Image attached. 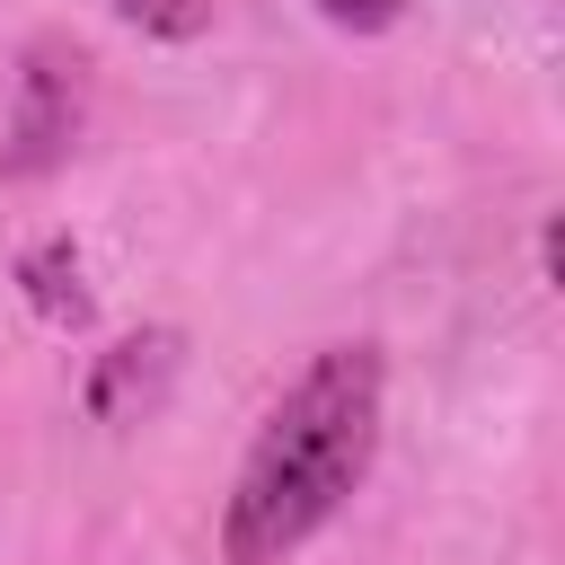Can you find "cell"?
I'll return each instance as SVG.
<instances>
[{"label":"cell","mask_w":565,"mask_h":565,"mask_svg":"<svg viewBox=\"0 0 565 565\" xmlns=\"http://www.w3.org/2000/svg\"><path fill=\"white\" fill-rule=\"evenodd\" d=\"M380 450V344H318L309 371L265 406L238 486L221 503V565H282L318 539Z\"/></svg>","instance_id":"1"},{"label":"cell","mask_w":565,"mask_h":565,"mask_svg":"<svg viewBox=\"0 0 565 565\" xmlns=\"http://www.w3.org/2000/svg\"><path fill=\"white\" fill-rule=\"evenodd\" d=\"M79 124H88V62H79V44H62V35H35V44L18 53V79H9L0 177H9V185H35V177H53V168L79 150Z\"/></svg>","instance_id":"2"},{"label":"cell","mask_w":565,"mask_h":565,"mask_svg":"<svg viewBox=\"0 0 565 565\" xmlns=\"http://www.w3.org/2000/svg\"><path fill=\"white\" fill-rule=\"evenodd\" d=\"M168 371H177V335H168V327L124 335V344L97 353V371H88V415H97V424H141V415L168 397Z\"/></svg>","instance_id":"3"},{"label":"cell","mask_w":565,"mask_h":565,"mask_svg":"<svg viewBox=\"0 0 565 565\" xmlns=\"http://www.w3.org/2000/svg\"><path fill=\"white\" fill-rule=\"evenodd\" d=\"M18 282H26V309L44 327H88V282H79V247L71 238H35L18 256Z\"/></svg>","instance_id":"4"},{"label":"cell","mask_w":565,"mask_h":565,"mask_svg":"<svg viewBox=\"0 0 565 565\" xmlns=\"http://www.w3.org/2000/svg\"><path fill=\"white\" fill-rule=\"evenodd\" d=\"M115 9H124L132 26H150V35H194V26H203L194 0H115Z\"/></svg>","instance_id":"5"},{"label":"cell","mask_w":565,"mask_h":565,"mask_svg":"<svg viewBox=\"0 0 565 565\" xmlns=\"http://www.w3.org/2000/svg\"><path fill=\"white\" fill-rule=\"evenodd\" d=\"M318 18H335V26H353V35H380V26H397V9L406 0H309Z\"/></svg>","instance_id":"6"}]
</instances>
